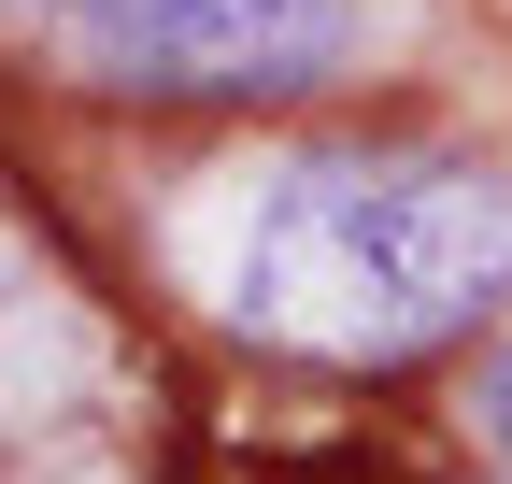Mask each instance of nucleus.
<instances>
[{"instance_id":"f257e3e1","label":"nucleus","mask_w":512,"mask_h":484,"mask_svg":"<svg viewBox=\"0 0 512 484\" xmlns=\"http://www.w3.org/2000/svg\"><path fill=\"white\" fill-rule=\"evenodd\" d=\"M512 299V171L441 143H313L242 200L228 314L313 371H413Z\"/></svg>"},{"instance_id":"f03ea898","label":"nucleus","mask_w":512,"mask_h":484,"mask_svg":"<svg viewBox=\"0 0 512 484\" xmlns=\"http://www.w3.org/2000/svg\"><path fill=\"white\" fill-rule=\"evenodd\" d=\"M114 100H285L342 57L356 0H72Z\"/></svg>"},{"instance_id":"7ed1b4c3","label":"nucleus","mask_w":512,"mask_h":484,"mask_svg":"<svg viewBox=\"0 0 512 484\" xmlns=\"http://www.w3.org/2000/svg\"><path fill=\"white\" fill-rule=\"evenodd\" d=\"M484 428H498V442H512V342H498V356H484Z\"/></svg>"}]
</instances>
